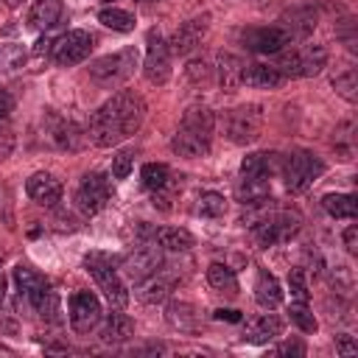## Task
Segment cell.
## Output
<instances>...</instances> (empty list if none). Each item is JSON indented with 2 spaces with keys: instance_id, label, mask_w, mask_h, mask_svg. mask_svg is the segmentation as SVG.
<instances>
[{
  "instance_id": "cell-33",
  "label": "cell",
  "mask_w": 358,
  "mask_h": 358,
  "mask_svg": "<svg viewBox=\"0 0 358 358\" xmlns=\"http://www.w3.org/2000/svg\"><path fill=\"white\" fill-rule=\"evenodd\" d=\"M140 179H143V187H148L151 193L162 190L165 185H171V168L165 162H145L140 171Z\"/></svg>"
},
{
  "instance_id": "cell-40",
  "label": "cell",
  "mask_w": 358,
  "mask_h": 358,
  "mask_svg": "<svg viewBox=\"0 0 358 358\" xmlns=\"http://www.w3.org/2000/svg\"><path fill=\"white\" fill-rule=\"evenodd\" d=\"M274 355H291V358H302L305 352H308V347L299 341V338H285V341H280L274 350H271Z\"/></svg>"
},
{
  "instance_id": "cell-36",
  "label": "cell",
  "mask_w": 358,
  "mask_h": 358,
  "mask_svg": "<svg viewBox=\"0 0 358 358\" xmlns=\"http://www.w3.org/2000/svg\"><path fill=\"white\" fill-rule=\"evenodd\" d=\"M333 87H336V92L344 98V101H350V103H355L358 101V78H355V70L352 67H347L344 73H338V76H333Z\"/></svg>"
},
{
  "instance_id": "cell-27",
  "label": "cell",
  "mask_w": 358,
  "mask_h": 358,
  "mask_svg": "<svg viewBox=\"0 0 358 358\" xmlns=\"http://www.w3.org/2000/svg\"><path fill=\"white\" fill-rule=\"evenodd\" d=\"M84 131L73 123V120H64V117H53V129H50V140L53 145L64 148V151H78L81 143H84Z\"/></svg>"
},
{
  "instance_id": "cell-13",
  "label": "cell",
  "mask_w": 358,
  "mask_h": 358,
  "mask_svg": "<svg viewBox=\"0 0 358 358\" xmlns=\"http://www.w3.org/2000/svg\"><path fill=\"white\" fill-rule=\"evenodd\" d=\"M92 34L84 31V28H73L67 34H62L59 39H53V48H50V56L59 67H73L78 62H84L90 53H92Z\"/></svg>"
},
{
  "instance_id": "cell-2",
  "label": "cell",
  "mask_w": 358,
  "mask_h": 358,
  "mask_svg": "<svg viewBox=\"0 0 358 358\" xmlns=\"http://www.w3.org/2000/svg\"><path fill=\"white\" fill-rule=\"evenodd\" d=\"M213 131H215V115L207 106H190L182 115L176 134L171 137V151L185 157V159L207 157L210 143H213Z\"/></svg>"
},
{
  "instance_id": "cell-41",
  "label": "cell",
  "mask_w": 358,
  "mask_h": 358,
  "mask_svg": "<svg viewBox=\"0 0 358 358\" xmlns=\"http://www.w3.org/2000/svg\"><path fill=\"white\" fill-rule=\"evenodd\" d=\"M336 352H338V355H355V352H358L355 338H352V336H347V333L336 336Z\"/></svg>"
},
{
  "instance_id": "cell-37",
  "label": "cell",
  "mask_w": 358,
  "mask_h": 358,
  "mask_svg": "<svg viewBox=\"0 0 358 358\" xmlns=\"http://www.w3.org/2000/svg\"><path fill=\"white\" fill-rule=\"evenodd\" d=\"M288 291H291V296H294L296 302H308V299H310V288H308V274H305V268H299V266L288 268Z\"/></svg>"
},
{
  "instance_id": "cell-30",
  "label": "cell",
  "mask_w": 358,
  "mask_h": 358,
  "mask_svg": "<svg viewBox=\"0 0 358 358\" xmlns=\"http://www.w3.org/2000/svg\"><path fill=\"white\" fill-rule=\"evenodd\" d=\"M207 282H210V288L218 291V294H229V296L238 294L235 268H229L227 263H210V266H207Z\"/></svg>"
},
{
  "instance_id": "cell-28",
  "label": "cell",
  "mask_w": 358,
  "mask_h": 358,
  "mask_svg": "<svg viewBox=\"0 0 358 358\" xmlns=\"http://www.w3.org/2000/svg\"><path fill=\"white\" fill-rule=\"evenodd\" d=\"M280 25L291 34V39H305L313 28H316V11L313 8H296V11H288L280 17Z\"/></svg>"
},
{
  "instance_id": "cell-9",
  "label": "cell",
  "mask_w": 358,
  "mask_h": 358,
  "mask_svg": "<svg viewBox=\"0 0 358 358\" xmlns=\"http://www.w3.org/2000/svg\"><path fill=\"white\" fill-rule=\"evenodd\" d=\"M302 227V218L296 213H288V210H274L268 215H263L260 221L252 224V235L255 241L266 249V246H274V243H282V241H291Z\"/></svg>"
},
{
  "instance_id": "cell-48",
  "label": "cell",
  "mask_w": 358,
  "mask_h": 358,
  "mask_svg": "<svg viewBox=\"0 0 358 358\" xmlns=\"http://www.w3.org/2000/svg\"><path fill=\"white\" fill-rule=\"evenodd\" d=\"M3 3H6V6H8V8H17V6H20V3H22V0H3Z\"/></svg>"
},
{
  "instance_id": "cell-42",
  "label": "cell",
  "mask_w": 358,
  "mask_h": 358,
  "mask_svg": "<svg viewBox=\"0 0 358 358\" xmlns=\"http://www.w3.org/2000/svg\"><path fill=\"white\" fill-rule=\"evenodd\" d=\"M0 213H3V221H6V227H14V213H11V196H8V187H6V185L0 187Z\"/></svg>"
},
{
  "instance_id": "cell-7",
  "label": "cell",
  "mask_w": 358,
  "mask_h": 358,
  "mask_svg": "<svg viewBox=\"0 0 358 358\" xmlns=\"http://www.w3.org/2000/svg\"><path fill=\"white\" fill-rule=\"evenodd\" d=\"M280 173H282L288 193H305L324 173V162L313 151L296 148V151L280 157Z\"/></svg>"
},
{
  "instance_id": "cell-34",
  "label": "cell",
  "mask_w": 358,
  "mask_h": 358,
  "mask_svg": "<svg viewBox=\"0 0 358 358\" xmlns=\"http://www.w3.org/2000/svg\"><path fill=\"white\" fill-rule=\"evenodd\" d=\"M196 210H199L201 218H224V215H227V199H224L221 193L207 190V193L199 196Z\"/></svg>"
},
{
  "instance_id": "cell-11",
  "label": "cell",
  "mask_w": 358,
  "mask_h": 358,
  "mask_svg": "<svg viewBox=\"0 0 358 358\" xmlns=\"http://www.w3.org/2000/svg\"><path fill=\"white\" fill-rule=\"evenodd\" d=\"M238 42L252 50V53H260V56H274L280 53L282 48L294 45L291 34L282 28V25H257V28H241L238 31Z\"/></svg>"
},
{
  "instance_id": "cell-3",
  "label": "cell",
  "mask_w": 358,
  "mask_h": 358,
  "mask_svg": "<svg viewBox=\"0 0 358 358\" xmlns=\"http://www.w3.org/2000/svg\"><path fill=\"white\" fill-rule=\"evenodd\" d=\"M14 285L20 294V302H25L39 319L45 322H62V308H59V294L50 288V282L31 266L17 263L14 266Z\"/></svg>"
},
{
  "instance_id": "cell-32",
  "label": "cell",
  "mask_w": 358,
  "mask_h": 358,
  "mask_svg": "<svg viewBox=\"0 0 358 358\" xmlns=\"http://www.w3.org/2000/svg\"><path fill=\"white\" fill-rule=\"evenodd\" d=\"M98 22L112 28V31H120V34H129L134 31V14H129L126 8H117V6H106L98 11Z\"/></svg>"
},
{
  "instance_id": "cell-39",
  "label": "cell",
  "mask_w": 358,
  "mask_h": 358,
  "mask_svg": "<svg viewBox=\"0 0 358 358\" xmlns=\"http://www.w3.org/2000/svg\"><path fill=\"white\" fill-rule=\"evenodd\" d=\"M187 78H190L196 87H207V84H213V67H210V62H204V59H193V62L187 64Z\"/></svg>"
},
{
  "instance_id": "cell-5",
  "label": "cell",
  "mask_w": 358,
  "mask_h": 358,
  "mask_svg": "<svg viewBox=\"0 0 358 358\" xmlns=\"http://www.w3.org/2000/svg\"><path fill=\"white\" fill-rule=\"evenodd\" d=\"M137 62H140V50H137L134 45H129V48H120V50H115V53H106V56L90 62L87 73H90V78H92L98 87L115 90V87H120L123 81H129V78L134 76Z\"/></svg>"
},
{
  "instance_id": "cell-22",
  "label": "cell",
  "mask_w": 358,
  "mask_h": 358,
  "mask_svg": "<svg viewBox=\"0 0 358 358\" xmlns=\"http://www.w3.org/2000/svg\"><path fill=\"white\" fill-rule=\"evenodd\" d=\"M255 302L263 308V310H274L280 302H282V285L280 280L266 271V268H257V277H255Z\"/></svg>"
},
{
  "instance_id": "cell-44",
  "label": "cell",
  "mask_w": 358,
  "mask_h": 358,
  "mask_svg": "<svg viewBox=\"0 0 358 358\" xmlns=\"http://www.w3.org/2000/svg\"><path fill=\"white\" fill-rule=\"evenodd\" d=\"M11 109H14V98L8 92H0V120H6L11 115Z\"/></svg>"
},
{
  "instance_id": "cell-24",
  "label": "cell",
  "mask_w": 358,
  "mask_h": 358,
  "mask_svg": "<svg viewBox=\"0 0 358 358\" xmlns=\"http://www.w3.org/2000/svg\"><path fill=\"white\" fill-rule=\"evenodd\" d=\"M241 73H243V62L232 53H218L215 56V67H213V81L218 87H224L227 92H232L235 87H241Z\"/></svg>"
},
{
  "instance_id": "cell-25",
  "label": "cell",
  "mask_w": 358,
  "mask_h": 358,
  "mask_svg": "<svg viewBox=\"0 0 358 358\" xmlns=\"http://www.w3.org/2000/svg\"><path fill=\"white\" fill-rule=\"evenodd\" d=\"M282 333V319L274 316V313H263L257 319H252L246 324V333H243V341L249 344H266L271 338H277Z\"/></svg>"
},
{
  "instance_id": "cell-12",
  "label": "cell",
  "mask_w": 358,
  "mask_h": 358,
  "mask_svg": "<svg viewBox=\"0 0 358 358\" xmlns=\"http://www.w3.org/2000/svg\"><path fill=\"white\" fill-rule=\"evenodd\" d=\"M109 196H112V185H109L106 173L92 171V173H84V176H81L73 201H76L78 213L90 218V215H98V213L106 207Z\"/></svg>"
},
{
  "instance_id": "cell-18",
  "label": "cell",
  "mask_w": 358,
  "mask_h": 358,
  "mask_svg": "<svg viewBox=\"0 0 358 358\" xmlns=\"http://www.w3.org/2000/svg\"><path fill=\"white\" fill-rule=\"evenodd\" d=\"M280 171V154L268 151H255L246 154L241 162V176L243 179H257V182H271V176Z\"/></svg>"
},
{
  "instance_id": "cell-10",
  "label": "cell",
  "mask_w": 358,
  "mask_h": 358,
  "mask_svg": "<svg viewBox=\"0 0 358 358\" xmlns=\"http://www.w3.org/2000/svg\"><path fill=\"white\" fill-rule=\"evenodd\" d=\"M171 48H168V39L157 31V28H148L145 34V59H143V76L148 84H165L171 78Z\"/></svg>"
},
{
  "instance_id": "cell-14",
  "label": "cell",
  "mask_w": 358,
  "mask_h": 358,
  "mask_svg": "<svg viewBox=\"0 0 358 358\" xmlns=\"http://www.w3.org/2000/svg\"><path fill=\"white\" fill-rule=\"evenodd\" d=\"M67 310H70V327L76 333H90L98 327L103 310H101V299L92 294V291H76L67 302Z\"/></svg>"
},
{
  "instance_id": "cell-29",
  "label": "cell",
  "mask_w": 358,
  "mask_h": 358,
  "mask_svg": "<svg viewBox=\"0 0 358 358\" xmlns=\"http://www.w3.org/2000/svg\"><path fill=\"white\" fill-rule=\"evenodd\" d=\"M165 322L179 333H193L199 327V313L190 302H171L165 308Z\"/></svg>"
},
{
  "instance_id": "cell-19",
  "label": "cell",
  "mask_w": 358,
  "mask_h": 358,
  "mask_svg": "<svg viewBox=\"0 0 358 358\" xmlns=\"http://www.w3.org/2000/svg\"><path fill=\"white\" fill-rule=\"evenodd\" d=\"M64 3L62 0H34L28 8V25L36 31H50L62 22Z\"/></svg>"
},
{
  "instance_id": "cell-43",
  "label": "cell",
  "mask_w": 358,
  "mask_h": 358,
  "mask_svg": "<svg viewBox=\"0 0 358 358\" xmlns=\"http://www.w3.org/2000/svg\"><path fill=\"white\" fill-rule=\"evenodd\" d=\"M341 241H344V249H347L350 255H355V252H358V227L350 224V227L341 232Z\"/></svg>"
},
{
  "instance_id": "cell-16",
  "label": "cell",
  "mask_w": 358,
  "mask_h": 358,
  "mask_svg": "<svg viewBox=\"0 0 358 358\" xmlns=\"http://www.w3.org/2000/svg\"><path fill=\"white\" fill-rule=\"evenodd\" d=\"M207 25H210V14H201V17H193V20L182 22L173 31V36L168 39L171 53L173 56H187L193 48H199L201 39H204V34H207Z\"/></svg>"
},
{
  "instance_id": "cell-20",
  "label": "cell",
  "mask_w": 358,
  "mask_h": 358,
  "mask_svg": "<svg viewBox=\"0 0 358 358\" xmlns=\"http://www.w3.org/2000/svg\"><path fill=\"white\" fill-rule=\"evenodd\" d=\"M171 288H173V277H168V274L159 268V271H154L151 277L140 280L137 288H134V294H137V299H143L145 305H157V302H165V299L171 296Z\"/></svg>"
},
{
  "instance_id": "cell-35",
  "label": "cell",
  "mask_w": 358,
  "mask_h": 358,
  "mask_svg": "<svg viewBox=\"0 0 358 358\" xmlns=\"http://www.w3.org/2000/svg\"><path fill=\"white\" fill-rule=\"evenodd\" d=\"M288 319H291V324H296L302 333H316L319 330V322H316V316L310 313V308H308V302H291L288 305Z\"/></svg>"
},
{
  "instance_id": "cell-6",
  "label": "cell",
  "mask_w": 358,
  "mask_h": 358,
  "mask_svg": "<svg viewBox=\"0 0 358 358\" xmlns=\"http://www.w3.org/2000/svg\"><path fill=\"white\" fill-rule=\"evenodd\" d=\"M277 56V70L285 78H308L319 76L327 64V48L324 45H299V48H282Z\"/></svg>"
},
{
  "instance_id": "cell-31",
  "label": "cell",
  "mask_w": 358,
  "mask_h": 358,
  "mask_svg": "<svg viewBox=\"0 0 358 358\" xmlns=\"http://www.w3.org/2000/svg\"><path fill=\"white\" fill-rule=\"evenodd\" d=\"M322 207L333 218H355V213H358V201L352 193H327L322 199Z\"/></svg>"
},
{
  "instance_id": "cell-23",
  "label": "cell",
  "mask_w": 358,
  "mask_h": 358,
  "mask_svg": "<svg viewBox=\"0 0 358 358\" xmlns=\"http://www.w3.org/2000/svg\"><path fill=\"white\" fill-rule=\"evenodd\" d=\"M134 336V322L120 310V308H112V313H106L103 319V327H101V341L103 344H123Z\"/></svg>"
},
{
  "instance_id": "cell-49",
  "label": "cell",
  "mask_w": 358,
  "mask_h": 358,
  "mask_svg": "<svg viewBox=\"0 0 358 358\" xmlns=\"http://www.w3.org/2000/svg\"><path fill=\"white\" fill-rule=\"evenodd\" d=\"M0 355H14V350H8V347H3V344H0Z\"/></svg>"
},
{
  "instance_id": "cell-45",
  "label": "cell",
  "mask_w": 358,
  "mask_h": 358,
  "mask_svg": "<svg viewBox=\"0 0 358 358\" xmlns=\"http://www.w3.org/2000/svg\"><path fill=\"white\" fill-rule=\"evenodd\" d=\"M50 48H53V39H39L36 48H34V53H36V56H48Z\"/></svg>"
},
{
  "instance_id": "cell-46",
  "label": "cell",
  "mask_w": 358,
  "mask_h": 358,
  "mask_svg": "<svg viewBox=\"0 0 358 358\" xmlns=\"http://www.w3.org/2000/svg\"><path fill=\"white\" fill-rule=\"evenodd\" d=\"M213 316H215V319H227V322H241V313H238V310H224V308H221V310H215Z\"/></svg>"
},
{
  "instance_id": "cell-38",
  "label": "cell",
  "mask_w": 358,
  "mask_h": 358,
  "mask_svg": "<svg viewBox=\"0 0 358 358\" xmlns=\"http://www.w3.org/2000/svg\"><path fill=\"white\" fill-rule=\"evenodd\" d=\"M131 165H134V148H120V151L112 157V176H115L117 182H120V179H129Z\"/></svg>"
},
{
  "instance_id": "cell-26",
  "label": "cell",
  "mask_w": 358,
  "mask_h": 358,
  "mask_svg": "<svg viewBox=\"0 0 358 358\" xmlns=\"http://www.w3.org/2000/svg\"><path fill=\"white\" fill-rule=\"evenodd\" d=\"M151 241L159 249H168V252H187L196 243V238L182 227H159V229L151 232Z\"/></svg>"
},
{
  "instance_id": "cell-1",
  "label": "cell",
  "mask_w": 358,
  "mask_h": 358,
  "mask_svg": "<svg viewBox=\"0 0 358 358\" xmlns=\"http://www.w3.org/2000/svg\"><path fill=\"white\" fill-rule=\"evenodd\" d=\"M145 120V101L134 90H120L103 101L87 120V140L98 148H112L140 131Z\"/></svg>"
},
{
  "instance_id": "cell-4",
  "label": "cell",
  "mask_w": 358,
  "mask_h": 358,
  "mask_svg": "<svg viewBox=\"0 0 358 358\" xmlns=\"http://www.w3.org/2000/svg\"><path fill=\"white\" fill-rule=\"evenodd\" d=\"M84 268L95 280V285L103 291V296H106V302L112 308H120L123 310L129 305V288H126L123 274L117 268V260L112 255H106V252H90V255H84Z\"/></svg>"
},
{
  "instance_id": "cell-47",
  "label": "cell",
  "mask_w": 358,
  "mask_h": 358,
  "mask_svg": "<svg viewBox=\"0 0 358 358\" xmlns=\"http://www.w3.org/2000/svg\"><path fill=\"white\" fill-rule=\"evenodd\" d=\"M6 299V280H3V274H0V302Z\"/></svg>"
},
{
  "instance_id": "cell-15",
  "label": "cell",
  "mask_w": 358,
  "mask_h": 358,
  "mask_svg": "<svg viewBox=\"0 0 358 358\" xmlns=\"http://www.w3.org/2000/svg\"><path fill=\"white\" fill-rule=\"evenodd\" d=\"M159 266H162L159 246H157V243H143V246H137V249L123 260V268H120V271H123L129 280L140 282V280L151 277L154 271H159Z\"/></svg>"
},
{
  "instance_id": "cell-8",
  "label": "cell",
  "mask_w": 358,
  "mask_h": 358,
  "mask_svg": "<svg viewBox=\"0 0 358 358\" xmlns=\"http://www.w3.org/2000/svg\"><path fill=\"white\" fill-rule=\"evenodd\" d=\"M224 137L235 145H249L263 131V106L260 103H241L224 112L221 117Z\"/></svg>"
},
{
  "instance_id": "cell-21",
  "label": "cell",
  "mask_w": 358,
  "mask_h": 358,
  "mask_svg": "<svg viewBox=\"0 0 358 358\" xmlns=\"http://www.w3.org/2000/svg\"><path fill=\"white\" fill-rule=\"evenodd\" d=\"M285 81V76L274 67V64H243V73H241V84L246 87H255V90H274Z\"/></svg>"
},
{
  "instance_id": "cell-17",
  "label": "cell",
  "mask_w": 358,
  "mask_h": 358,
  "mask_svg": "<svg viewBox=\"0 0 358 358\" xmlns=\"http://www.w3.org/2000/svg\"><path fill=\"white\" fill-rule=\"evenodd\" d=\"M25 193H28L31 201H36L39 207H50V210H53V207H59L64 187H62V182H59L53 173H48V171H36V173L28 176V182H25Z\"/></svg>"
}]
</instances>
